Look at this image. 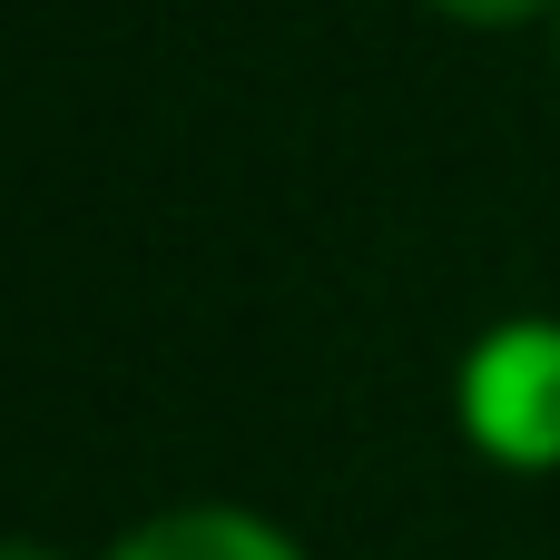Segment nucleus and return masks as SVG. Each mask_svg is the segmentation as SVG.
Here are the masks:
<instances>
[{"instance_id":"nucleus-4","label":"nucleus","mask_w":560,"mask_h":560,"mask_svg":"<svg viewBox=\"0 0 560 560\" xmlns=\"http://www.w3.org/2000/svg\"><path fill=\"white\" fill-rule=\"evenodd\" d=\"M0 560H69V551H49V541H30V532H10V541H0Z\"/></svg>"},{"instance_id":"nucleus-2","label":"nucleus","mask_w":560,"mask_h":560,"mask_svg":"<svg viewBox=\"0 0 560 560\" xmlns=\"http://www.w3.org/2000/svg\"><path fill=\"white\" fill-rule=\"evenodd\" d=\"M98 560H305V541L246 502H177V512L128 522Z\"/></svg>"},{"instance_id":"nucleus-3","label":"nucleus","mask_w":560,"mask_h":560,"mask_svg":"<svg viewBox=\"0 0 560 560\" xmlns=\"http://www.w3.org/2000/svg\"><path fill=\"white\" fill-rule=\"evenodd\" d=\"M433 20H453V30H482V39H502V30H541L560 20V0H423Z\"/></svg>"},{"instance_id":"nucleus-5","label":"nucleus","mask_w":560,"mask_h":560,"mask_svg":"<svg viewBox=\"0 0 560 560\" xmlns=\"http://www.w3.org/2000/svg\"><path fill=\"white\" fill-rule=\"evenodd\" d=\"M551 30H560V20H551Z\"/></svg>"},{"instance_id":"nucleus-1","label":"nucleus","mask_w":560,"mask_h":560,"mask_svg":"<svg viewBox=\"0 0 560 560\" xmlns=\"http://www.w3.org/2000/svg\"><path fill=\"white\" fill-rule=\"evenodd\" d=\"M453 423L492 472H560V315H502L463 354Z\"/></svg>"}]
</instances>
